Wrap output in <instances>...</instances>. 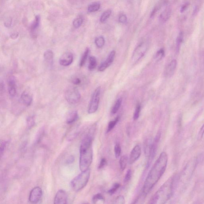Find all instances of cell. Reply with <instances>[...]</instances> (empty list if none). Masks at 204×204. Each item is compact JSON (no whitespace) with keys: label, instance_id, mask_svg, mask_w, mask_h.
Returning a JSON list of instances; mask_svg holds the SVG:
<instances>
[{"label":"cell","instance_id":"obj_46","mask_svg":"<svg viewBox=\"0 0 204 204\" xmlns=\"http://www.w3.org/2000/svg\"><path fill=\"white\" fill-rule=\"evenodd\" d=\"M72 82L74 84L77 85H79L80 84L81 82V81L79 78H75V79L72 81Z\"/></svg>","mask_w":204,"mask_h":204},{"label":"cell","instance_id":"obj_31","mask_svg":"<svg viewBox=\"0 0 204 204\" xmlns=\"http://www.w3.org/2000/svg\"><path fill=\"white\" fill-rule=\"evenodd\" d=\"M141 105L140 104H138L136 106L134 114L133 119L134 121H136L139 119L140 116V113L141 111Z\"/></svg>","mask_w":204,"mask_h":204},{"label":"cell","instance_id":"obj_18","mask_svg":"<svg viewBox=\"0 0 204 204\" xmlns=\"http://www.w3.org/2000/svg\"><path fill=\"white\" fill-rule=\"evenodd\" d=\"M44 59L46 62L50 66H52L53 63L54 53L52 50H47L44 53Z\"/></svg>","mask_w":204,"mask_h":204},{"label":"cell","instance_id":"obj_21","mask_svg":"<svg viewBox=\"0 0 204 204\" xmlns=\"http://www.w3.org/2000/svg\"><path fill=\"white\" fill-rule=\"evenodd\" d=\"M184 33L182 32H181L179 33L177 38L176 40V50L177 52H179L180 49L181 45L184 40Z\"/></svg>","mask_w":204,"mask_h":204},{"label":"cell","instance_id":"obj_6","mask_svg":"<svg viewBox=\"0 0 204 204\" xmlns=\"http://www.w3.org/2000/svg\"><path fill=\"white\" fill-rule=\"evenodd\" d=\"M65 97L66 100L70 104H75L80 100L81 95L77 89L71 87L65 91Z\"/></svg>","mask_w":204,"mask_h":204},{"label":"cell","instance_id":"obj_11","mask_svg":"<svg viewBox=\"0 0 204 204\" xmlns=\"http://www.w3.org/2000/svg\"><path fill=\"white\" fill-rule=\"evenodd\" d=\"M115 51L113 50L110 53L106 60L102 63L99 67L98 70L100 72H103L113 63L115 57Z\"/></svg>","mask_w":204,"mask_h":204},{"label":"cell","instance_id":"obj_27","mask_svg":"<svg viewBox=\"0 0 204 204\" xmlns=\"http://www.w3.org/2000/svg\"><path fill=\"white\" fill-rule=\"evenodd\" d=\"M111 13L112 11L111 10H108L104 11L100 16V22L101 23H105L110 16Z\"/></svg>","mask_w":204,"mask_h":204},{"label":"cell","instance_id":"obj_26","mask_svg":"<svg viewBox=\"0 0 204 204\" xmlns=\"http://www.w3.org/2000/svg\"><path fill=\"white\" fill-rule=\"evenodd\" d=\"M104 197L102 194H100V193H97V194H95L92 199V201L93 203L95 204L99 202L100 203V202L103 203L104 202Z\"/></svg>","mask_w":204,"mask_h":204},{"label":"cell","instance_id":"obj_45","mask_svg":"<svg viewBox=\"0 0 204 204\" xmlns=\"http://www.w3.org/2000/svg\"><path fill=\"white\" fill-rule=\"evenodd\" d=\"M158 7H154V8L153 10H152V12H151V17H153L156 14L158 10Z\"/></svg>","mask_w":204,"mask_h":204},{"label":"cell","instance_id":"obj_44","mask_svg":"<svg viewBox=\"0 0 204 204\" xmlns=\"http://www.w3.org/2000/svg\"><path fill=\"white\" fill-rule=\"evenodd\" d=\"M12 22V19L9 18L6 21L4 25H5V27H7V28H9V27H11Z\"/></svg>","mask_w":204,"mask_h":204},{"label":"cell","instance_id":"obj_16","mask_svg":"<svg viewBox=\"0 0 204 204\" xmlns=\"http://www.w3.org/2000/svg\"><path fill=\"white\" fill-rule=\"evenodd\" d=\"M22 103L26 106H29L31 105L32 101V96L28 92L24 91L22 93L20 97Z\"/></svg>","mask_w":204,"mask_h":204},{"label":"cell","instance_id":"obj_15","mask_svg":"<svg viewBox=\"0 0 204 204\" xmlns=\"http://www.w3.org/2000/svg\"><path fill=\"white\" fill-rule=\"evenodd\" d=\"M177 64V60L173 59L168 64L165 72V75L167 77H171L173 75L176 68Z\"/></svg>","mask_w":204,"mask_h":204},{"label":"cell","instance_id":"obj_41","mask_svg":"<svg viewBox=\"0 0 204 204\" xmlns=\"http://www.w3.org/2000/svg\"><path fill=\"white\" fill-rule=\"evenodd\" d=\"M119 21L121 23H125L127 22V17L124 14H122L119 16Z\"/></svg>","mask_w":204,"mask_h":204},{"label":"cell","instance_id":"obj_4","mask_svg":"<svg viewBox=\"0 0 204 204\" xmlns=\"http://www.w3.org/2000/svg\"><path fill=\"white\" fill-rule=\"evenodd\" d=\"M90 173L91 171L89 168L86 171H81L80 174L71 181V186L72 189L77 192L83 189L88 182Z\"/></svg>","mask_w":204,"mask_h":204},{"label":"cell","instance_id":"obj_9","mask_svg":"<svg viewBox=\"0 0 204 204\" xmlns=\"http://www.w3.org/2000/svg\"><path fill=\"white\" fill-rule=\"evenodd\" d=\"M147 49V46L144 43H142L138 46L132 55V59L134 62H137L141 59L146 53Z\"/></svg>","mask_w":204,"mask_h":204},{"label":"cell","instance_id":"obj_17","mask_svg":"<svg viewBox=\"0 0 204 204\" xmlns=\"http://www.w3.org/2000/svg\"><path fill=\"white\" fill-rule=\"evenodd\" d=\"M171 9L170 7H167L161 14L160 16V21L164 23L167 21L171 16Z\"/></svg>","mask_w":204,"mask_h":204},{"label":"cell","instance_id":"obj_34","mask_svg":"<svg viewBox=\"0 0 204 204\" xmlns=\"http://www.w3.org/2000/svg\"><path fill=\"white\" fill-rule=\"evenodd\" d=\"M165 55V51L163 48L160 49L156 54L155 58L156 60L159 61L161 60Z\"/></svg>","mask_w":204,"mask_h":204},{"label":"cell","instance_id":"obj_38","mask_svg":"<svg viewBox=\"0 0 204 204\" xmlns=\"http://www.w3.org/2000/svg\"><path fill=\"white\" fill-rule=\"evenodd\" d=\"M132 170L130 169H128L126 172V174L125 175V177L124 179V182L126 183L128 182L131 179L132 177Z\"/></svg>","mask_w":204,"mask_h":204},{"label":"cell","instance_id":"obj_29","mask_svg":"<svg viewBox=\"0 0 204 204\" xmlns=\"http://www.w3.org/2000/svg\"><path fill=\"white\" fill-rule=\"evenodd\" d=\"M95 43L98 48H101L103 47L105 43L104 37L100 36L97 38L95 40Z\"/></svg>","mask_w":204,"mask_h":204},{"label":"cell","instance_id":"obj_25","mask_svg":"<svg viewBox=\"0 0 204 204\" xmlns=\"http://www.w3.org/2000/svg\"><path fill=\"white\" fill-rule=\"evenodd\" d=\"M89 52V48H87L81 59L80 63H79V65L80 67L83 66L84 65L88 56Z\"/></svg>","mask_w":204,"mask_h":204},{"label":"cell","instance_id":"obj_24","mask_svg":"<svg viewBox=\"0 0 204 204\" xmlns=\"http://www.w3.org/2000/svg\"><path fill=\"white\" fill-rule=\"evenodd\" d=\"M122 99L121 98L117 99V101L113 106L111 110V113L113 115H115L117 113V112L119 111V108L121 107V104H122Z\"/></svg>","mask_w":204,"mask_h":204},{"label":"cell","instance_id":"obj_48","mask_svg":"<svg viewBox=\"0 0 204 204\" xmlns=\"http://www.w3.org/2000/svg\"><path fill=\"white\" fill-rule=\"evenodd\" d=\"M74 160V157H73V156H71L68 159V161H67V163H69V164H70V163L73 162Z\"/></svg>","mask_w":204,"mask_h":204},{"label":"cell","instance_id":"obj_28","mask_svg":"<svg viewBox=\"0 0 204 204\" xmlns=\"http://www.w3.org/2000/svg\"><path fill=\"white\" fill-rule=\"evenodd\" d=\"M40 18L39 16L37 15L35 16V20L33 21L32 25L31 26V30L32 31H35L36 29H37L39 26L40 23Z\"/></svg>","mask_w":204,"mask_h":204},{"label":"cell","instance_id":"obj_39","mask_svg":"<svg viewBox=\"0 0 204 204\" xmlns=\"http://www.w3.org/2000/svg\"><path fill=\"white\" fill-rule=\"evenodd\" d=\"M106 164H107V161H106V159H105V158H102L101 159L100 162L99 163L98 168L99 169H101L104 168Z\"/></svg>","mask_w":204,"mask_h":204},{"label":"cell","instance_id":"obj_42","mask_svg":"<svg viewBox=\"0 0 204 204\" xmlns=\"http://www.w3.org/2000/svg\"><path fill=\"white\" fill-rule=\"evenodd\" d=\"M6 144H7V142H5V141H3V142H1V156H2V155H3V153L4 152V151H5V147H6Z\"/></svg>","mask_w":204,"mask_h":204},{"label":"cell","instance_id":"obj_10","mask_svg":"<svg viewBox=\"0 0 204 204\" xmlns=\"http://www.w3.org/2000/svg\"><path fill=\"white\" fill-rule=\"evenodd\" d=\"M141 147L139 145H136L134 147L130 152L128 163L130 164H132L137 160L140 158L141 154Z\"/></svg>","mask_w":204,"mask_h":204},{"label":"cell","instance_id":"obj_30","mask_svg":"<svg viewBox=\"0 0 204 204\" xmlns=\"http://www.w3.org/2000/svg\"><path fill=\"white\" fill-rule=\"evenodd\" d=\"M119 117H118L115 119L114 121H111V122L109 123L108 126L107 127V132L108 133L110 132H111V131L113 129L116 124H117L118 122H119Z\"/></svg>","mask_w":204,"mask_h":204},{"label":"cell","instance_id":"obj_2","mask_svg":"<svg viewBox=\"0 0 204 204\" xmlns=\"http://www.w3.org/2000/svg\"><path fill=\"white\" fill-rule=\"evenodd\" d=\"M94 129H91L88 134L84 138L81 144L79 168L81 171L88 169L93 159L92 141L94 134Z\"/></svg>","mask_w":204,"mask_h":204},{"label":"cell","instance_id":"obj_13","mask_svg":"<svg viewBox=\"0 0 204 204\" xmlns=\"http://www.w3.org/2000/svg\"><path fill=\"white\" fill-rule=\"evenodd\" d=\"M68 195L66 192L63 190H59L57 191L54 200V204H67Z\"/></svg>","mask_w":204,"mask_h":204},{"label":"cell","instance_id":"obj_22","mask_svg":"<svg viewBox=\"0 0 204 204\" xmlns=\"http://www.w3.org/2000/svg\"><path fill=\"white\" fill-rule=\"evenodd\" d=\"M100 4L99 2H94L90 4L88 7V10L89 12H96L100 9Z\"/></svg>","mask_w":204,"mask_h":204},{"label":"cell","instance_id":"obj_37","mask_svg":"<svg viewBox=\"0 0 204 204\" xmlns=\"http://www.w3.org/2000/svg\"><path fill=\"white\" fill-rule=\"evenodd\" d=\"M125 203V200L124 196L122 195H120L116 198L114 202V204H123Z\"/></svg>","mask_w":204,"mask_h":204},{"label":"cell","instance_id":"obj_3","mask_svg":"<svg viewBox=\"0 0 204 204\" xmlns=\"http://www.w3.org/2000/svg\"><path fill=\"white\" fill-rule=\"evenodd\" d=\"M176 176L169 177L151 198L149 204L166 203L172 197L177 185Z\"/></svg>","mask_w":204,"mask_h":204},{"label":"cell","instance_id":"obj_20","mask_svg":"<svg viewBox=\"0 0 204 204\" xmlns=\"http://www.w3.org/2000/svg\"><path fill=\"white\" fill-rule=\"evenodd\" d=\"M128 159L127 156L124 155L122 156L120 158L119 160V164H120V167L122 171H124L127 166L128 163Z\"/></svg>","mask_w":204,"mask_h":204},{"label":"cell","instance_id":"obj_32","mask_svg":"<svg viewBox=\"0 0 204 204\" xmlns=\"http://www.w3.org/2000/svg\"><path fill=\"white\" fill-rule=\"evenodd\" d=\"M83 23V20L81 18H77L74 20L73 21V25L75 28L77 29L80 27Z\"/></svg>","mask_w":204,"mask_h":204},{"label":"cell","instance_id":"obj_33","mask_svg":"<svg viewBox=\"0 0 204 204\" xmlns=\"http://www.w3.org/2000/svg\"><path fill=\"white\" fill-rule=\"evenodd\" d=\"M120 187H121V185L119 183H115L114 184L111 188L108 191V192L109 194L112 195L117 191V190L120 188Z\"/></svg>","mask_w":204,"mask_h":204},{"label":"cell","instance_id":"obj_8","mask_svg":"<svg viewBox=\"0 0 204 204\" xmlns=\"http://www.w3.org/2000/svg\"><path fill=\"white\" fill-rule=\"evenodd\" d=\"M43 192L39 187L33 188L30 191L29 196V201L32 203H37L41 199Z\"/></svg>","mask_w":204,"mask_h":204},{"label":"cell","instance_id":"obj_12","mask_svg":"<svg viewBox=\"0 0 204 204\" xmlns=\"http://www.w3.org/2000/svg\"><path fill=\"white\" fill-rule=\"evenodd\" d=\"M74 57L73 54L70 52L64 53L59 59V63L63 66L67 67L70 65L73 62Z\"/></svg>","mask_w":204,"mask_h":204},{"label":"cell","instance_id":"obj_5","mask_svg":"<svg viewBox=\"0 0 204 204\" xmlns=\"http://www.w3.org/2000/svg\"><path fill=\"white\" fill-rule=\"evenodd\" d=\"M100 87H99L95 90L92 95L88 109V112L89 114L94 113L98 110L100 100Z\"/></svg>","mask_w":204,"mask_h":204},{"label":"cell","instance_id":"obj_40","mask_svg":"<svg viewBox=\"0 0 204 204\" xmlns=\"http://www.w3.org/2000/svg\"><path fill=\"white\" fill-rule=\"evenodd\" d=\"M204 135V123L203 124L202 126L201 127L200 130L199 132L198 135V140H201L202 138L203 137Z\"/></svg>","mask_w":204,"mask_h":204},{"label":"cell","instance_id":"obj_43","mask_svg":"<svg viewBox=\"0 0 204 204\" xmlns=\"http://www.w3.org/2000/svg\"><path fill=\"white\" fill-rule=\"evenodd\" d=\"M189 6V3H186L184 4L181 7L180 9V12L181 13H183L186 10V9L188 8V7Z\"/></svg>","mask_w":204,"mask_h":204},{"label":"cell","instance_id":"obj_23","mask_svg":"<svg viewBox=\"0 0 204 204\" xmlns=\"http://www.w3.org/2000/svg\"><path fill=\"white\" fill-rule=\"evenodd\" d=\"M97 62L96 58L94 56H91L89 58L88 69L89 70L93 71L97 66Z\"/></svg>","mask_w":204,"mask_h":204},{"label":"cell","instance_id":"obj_19","mask_svg":"<svg viewBox=\"0 0 204 204\" xmlns=\"http://www.w3.org/2000/svg\"><path fill=\"white\" fill-rule=\"evenodd\" d=\"M78 118V113L76 111H73L67 117L66 122L68 124H72L77 121Z\"/></svg>","mask_w":204,"mask_h":204},{"label":"cell","instance_id":"obj_7","mask_svg":"<svg viewBox=\"0 0 204 204\" xmlns=\"http://www.w3.org/2000/svg\"><path fill=\"white\" fill-rule=\"evenodd\" d=\"M161 133L160 131L159 130L157 133L155 138L154 139L153 142H152L151 144V146L149 155H148V160L147 163V167H149L150 166L151 163L153 160L154 159L155 156L156 155V153L157 151L158 145L159 142H160V139L161 138Z\"/></svg>","mask_w":204,"mask_h":204},{"label":"cell","instance_id":"obj_47","mask_svg":"<svg viewBox=\"0 0 204 204\" xmlns=\"http://www.w3.org/2000/svg\"><path fill=\"white\" fill-rule=\"evenodd\" d=\"M18 33H12V34H11V35H10V37L11 38L13 39H16L18 37Z\"/></svg>","mask_w":204,"mask_h":204},{"label":"cell","instance_id":"obj_14","mask_svg":"<svg viewBox=\"0 0 204 204\" xmlns=\"http://www.w3.org/2000/svg\"><path fill=\"white\" fill-rule=\"evenodd\" d=\"M8 94L11 97H14L16 94V83L15 77L13 76L9 77L8 79Z\"/></svg>","mask_w":204,"mask_h":204},{"label":"cell","instance_id":"obj_1","mask_svg":"<svg viewBox=\"0 0 204 204\" xmlns=\"http://www.w3.org/2000/svg\"><path fill=\"white\" fill-rule=\"evenodd\" d=\"M168 156L166 152H162L150 169L144 182L142 189V195L145 196L151 191L160 179L167 168Z\"/></svg>","mask_w":204,"mask_h":204},{"label":"cell","instance_id":"obj_35","mask_svg":"<svg viewBox=\"0 0 204 204\" xmlns=\"http://www.w3.org/2000/svg\"><path fill=\"white\" fill-rule=\"evenodd\" d=\"M115 151V156L116 158H119L121 156V147L120 144L117 143L116 144L114 148Z\"/></svg>","mask_w":204,"mask_h":204},{"label":"cell","instance_id":"obj_36","mask_svg":"<svg viewBox=\"0 0 204 204\" xmlns=\"http://www.w3.org/2000/svg\"><path fill=\"white\" fill-rule=\"evenodd\" d=\"M27 124L29 128H31L33 127L35 124L34 118L33 116H30L27 119Z\"/></svg>","mask_w":204,"mask_h":204}]
</instances>
